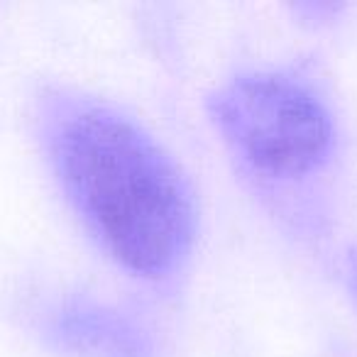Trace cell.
I'll return each instance as SVG.
<instances>
[{"instance_id": "obj_1", "label": "cell", "mask_w": 357, "mask_h": 357, "mask_svg": "<svg viewBox=\"0 0 357 357\" xmlns=\"http://www.w3.org/2000/svg\"><path fill=\"white\" fill-rule=\"evenodd\" d=\"M32 132L96 250L132 282L178 291L199 250L201 206L172 149L132 110L66 81L37 86Z\"/></svg>"}, {"instance_id": "obj_2", "label": "cell", "mask_w": 357, "mask_h": 357, "mask_svg": "<svg viewBox=\"0 0 357 357\" xmlns=\"http://www.w3.org/2000/svg\"><path fill=\"white\" fill-rule=\"evenodd\" d=\"M206 115L245 184L313 238L326 225L318 196L345 154V130L326 84L306 66H248L208 91Z\"/></svg>"}, {"instance_id": "obj_3", "label": "cell", "mask_w": 357, "mask_h": 357, "mask_svg": "<svg viewBox=\"0 0 357 357\" xmlns=\"http://www.w3.org/2000/svg\"><path fill=\"white\" fill-rule=\"evenodd\" d=\"M25 326L61 357H167L164 335L135 308L86 289H54L25 306Z\"/></svg>"}, {"instance_id": "obj_4", "label": "cell", "mask_w": 357, "mask_h": 357, "mask_svg": "<svg viewBox=\"0 0 357 357\" xmlns=\"http://www.w3.org/2000/svg\"><path fill=\"white\" fill-rule=\"evenodd\" d=\"M337 269H340V282L345 287V291L350 294V298L357 306V243L347 245L340 255V262H337Z\"/></svg>"}]
</instances>
